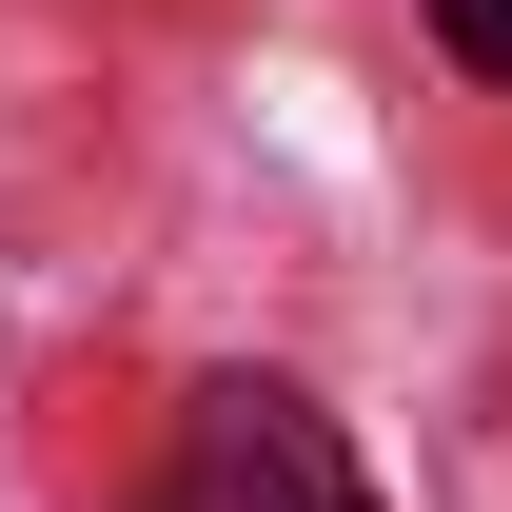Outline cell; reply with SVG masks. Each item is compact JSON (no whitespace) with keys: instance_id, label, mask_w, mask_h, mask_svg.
I'll return each instance as SVG.
<instances>
[{"instance_id":"1","label":"cell","mask_w":512,"mask_h":512,"mask_svg":"<svg viewBox=\"0 0 512 512\" xmlns=\"http://www.w3.org/2000/svg\"><path fill=\"white\" fill-rule=\"evenodd\" d=\"M158 512H375V473L335 453V414H316V394L237 375V394H197V434H178V493H158Z\"/></svg>"},{"instance_id":"2","label":"cell","mask_w":512,"mask_h":512,"mask_svg":"<svg viewBox=\"0 0 512 512\" xmlns=\"http://www.w3.org/2000/svg\"><path fill=\"white\" fill-rule=\"evenodd\" d=\"M434 40H453L473 79H512V0H434Z\"/></svg>"}]
</instances>
